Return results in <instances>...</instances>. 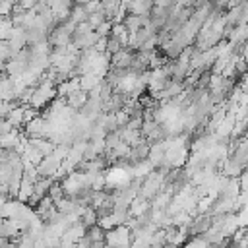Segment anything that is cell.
<instances>
[{
  "label": "cell",
  "mask_w": 248,
  "mask_h": 248,
  "mask_svg": "<svg viewBox=\"0 0 248 248\" xmlns=\"http://www.w3.org/2000/svg\"><path fill=\"white\" fill-rule=\"evenodd\" d=\"M134 58H136V52H134V48H130V46H124L122 50H118L116 54H112V60H110V64L114 66V68H130L132 66V62H134Z\"/></svg>",
  "instance_id": "1"
},
{
  "label": "cell",
  "mask_w": 248,
  "mask_h": 248,
  "mask_svg": "<svg viewBox=\"0 0 248 248\" xmlns=\"http://www.w3.org/2000/svg\"><path fill=\"white\" fill-rule=\"evenodd\" d=\"M153 8H155V0H130L128 2V14H136V16L149 17Z\"/></svg>",
  "instance_id": "2"
},
{
  "label": "cell",
  "mask_w": 248,
  "mask_h": 248,
  "mask_svg": "<svg viewBox=\"0 0 248 248\" xmlns=\"http://www.w3.org/2000/svg\"><path fill=\"white\" fill-rule=\"evenodd\" d=\"M87 99H89V93L87 91H83V89H79V91H74L72 95H68L66 97V103H68V107L70 108H83V105L87 103Z\"/></svg>",
  "instance_id": "3"
},
{
  "label": "cell",
  "mask_w": 248,
  "mask_h": 248,
  "mask_svg": "<svg viewBox=\"0 0 248 248\" xmlns=\"http://www.w3.org/2000/svg\"><path fill=\"white\" fill-rule=\"evenodd\" d=\"M101 81H103V78H101V76H97V74H93V72L79 76V85H81V89H83V91H87V93H89L91 89H95Z\"/></svg>",
  "instance_id": "4"
},
{
  "label": "cell",
  "mask_w": 248,
  "mask_h": 248,
  "mask_svg": "<svg viewBox=\"0 0 248 248\" xmlns=\"http://www.w3.org/2000/svg\"><path fill=\"white\" fill-rule=\"evenodd\" d=\"M110 37H116V39L122 43V46H128V45H130V31H128L126 23H114Z\"/></svg>",
  "instance_id": "5"
},
{
  "label": "cell",
  "mask_w": 248,
  "mask_h": 248,
  "mask_svg": "<svg viewBox=\"0 0 248 248\" xmlns=\"http://www.w3.org/2000/svg\"><path fill=\"white\" fill-rule=\"evenodd\" d=\"M87 17H89V14H87V10H85V6H79V4H76L74 6V10H72V16H70V19L78 25V23H81V21H87Z\"/></svg>",
  "instance_id": "6"
},
{
  "label": "cell",
  "mask_w": 248,
  "mask_h": 248,
  "mask_svg": "<svg viewBox=\"0 0 248 248\" xmlns=\"http://www.w3.org/2000/svg\"><path fill=\"white\" fill-rule=\"evenodd\" d=\"M14 27H16V23H14L12 16H10V17H2V27H0V37H2V41H8V39H10Z\"/></svg>",
  "instance_id": "7"
},
{
  "label": "cell",
  "mask_w": 248,
  "mask_h": 248,
  "mask_svg": "<svg viewBox=\"0 0 248 248\" xmlns=\"http://www.w3.org/2000/svg\"><path fill=\"white\" fill-rule=\"evenodd\" d=\"M105 19H107V14H105L103 10H99V12H95V14H91V16L87 17V21L91 23V27H93V29H97Z\"/></svg>",
  "instance_id": "8"
},
{
  "label": "cell",
  "mask_w": 248,
  "mask_h": 248,
  "mask_svg": "<svg viewBox=\"0 0 248 248\" xmlns=\"http://www.w3.org/2000/svg\"><path fill=\"white\" fill-rule=\"evenodd\" d=\"M112 25H114V23H112L110 19H105V21H103L95 31H97L101 37H110V33H112Z\"/></svg>",
  "instance_id": "9"
},
{
  "label": "cell",
  "mask_w": 248,
  "mask_h": 248,
  "mask_svg": "<svg viewBox=\"0 0 248 248\" xmlns=\"http://www.w3.org/2000/svg\"><path fill=\"white\" fill-rule=\"evenodd\" d=\"M124 46H122V43L116 39V37H108V46H107V52L108 54H116L118 50H122Z\"/></svg>",
  "instance_id": "10"
},
{
  "label": "cell",
  "mask_w": 248,
  "mask_h": 248,
  "mask_svg": "<svg viewBox=\"0 0 248 248\" xmlns=\"http://www.w3.org/2000/svg\"><path fill=\"white\" fill-rule=\"evenodd\" d=\"M41 0H17V6L23 8V10H35V6L39 4Z\"/></svg>",
  "instance_id": "11"
},
{
  "label": "cell",
  "mask_w": 248,
  "mask_h": 248,
  "mask_svg": "<svg viewBox=\"0 0 248 248\" xmlns=\"http://www.w3.org/2000/svg\"><path fill=\"white\" fill-rule=\"evenodd\" d=\"M178 0H155V6L159 8H174Z\"/></svg>",
  "instance_id": "12"
},
{
  "label": "cell",
  "mask_w": 248,
  "mask_h": 248,
  "mask_svg": "<svg viewBox=\"0 0 248 248\" xmlns=\"http://www.w3.org/2000/svg\"><path fill=\"white\" fill-rule=\"evenodd\" d=\"M89 0H74V4H79V6H85Z\"/></svg>",
  "instance_id": "13"
},
{
  "label": "cell",
  "mask_w": 248,
  "mask_h": 248,
  "mask_svg": "<svg viewBox=\"0 0 248 248\" xmlns=\"http://www.w3.org/2000/svg\"><path fill=\"white\" fill-rule=\"evenodd\" d=\"M244 2H248V0H236V4H244Z\"/></svg>",
  "instance_id": "14"
}]
</instances>
